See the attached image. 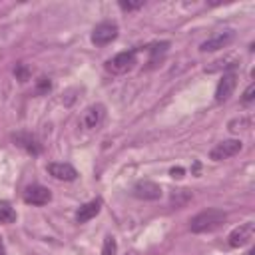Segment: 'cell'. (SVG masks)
I'll return each instance as SVG.
<instances>
[{
    "label": "cell",
    "mask_w": 255,
    "mask_h": 255,
    "mask_svg": "<svg viewBox=\"0 0 255 255\" xmlns=\"http://www.w3.org/2000/svg\"><path fill=\"white\" fill-rule=\"evenodd\" d=\"M116 249H118V243L112 235H108L104 239V247H102V255H116Z\"/></svg>",
    "instance_id": "15"
},
{
    "label": "cell",
    "mask_w": 255,
    "mask_h": 255,
    "mask_svg": "<svg viewBox=\"0 0 255 255\" xmlns=\"http://www.w3.org/2000/svg\"><path fill=\"white\" fill-rule=\"evenodd\" d=\"M14 74H16V78H18L20 82H26L28 76H30V72H28V68H26L24 64H18V66L14 68Z\"/></svg>",
    "instance_id": "16"
},
{
    "label": "cell",
    "mask_w": 255,
    "mask_h": 255,
    "mask_svg": "<svg viewBox=\"0 0 255 255\" xmlns=\"http://www.w3.org/2000/svg\"><path fill=\"white\" fill-rule=\"evenodd\" d=\"M48 173L60 181H74L78 177V171L70 163H48Z\"/></svg>",
    "instance_id": "11"
},
{
    "label": "cell",
    "mask_w": 255,
    "mask_h": 255,
    "mask_svg": "<svg viewBox=\"0 0 255 255\" xmlns=\"http://www.w3.org/2000/svg\"><path fill=\"white\" fill-rule=\"evenodd\" d=\"M227 219V213L221 211V209H205L201 213H197L195 217H191L189 221V229L193 233H205V231H213L217 229L223 221Z\"/></svg>",
    "instance_id": "1"
},
{
    "label": "cell",
    "mask_w": 255,
    "mask_h": 255,
    "mask_svg": "<svg viewBox=\"0 0 255 255\" xmlns=\"http://www.w3.org/2000/svg\"><path fill=\"white\" fill-rule=\"evenodd\" d=\"M235 86H237V74L235 72L223 74L221 80H219V84H217V90H215V100L217 102L229 100L231 94H233V90H235Z\"/></svg>",
    "instance_id": "7"
},
{
    "label": "cell",
    "mask_w": 255,
    "mask_h": 255,
    "mask_svg": "<svg viewBox=\"0 0 255 255\" xmlns=\"http://www.w3.org/2000/svg\"><path fill=\"white\" fill-rule=\"evenodd\" d=\"M118 36V24L116 22H100L92 32V42L98 46H106Z\"/></svg>",
    "instance_id": "4"
},
{
    "label": "cell",
    "mask_w": 255,
    "mask_h": 255,
    "mask_svg": "<svg viewBox=\"0 0 255 255\" xmlns=\"http://www.w3.org/2000/svg\"><path fill=\"white\" fill-rule=\"evenodd\" d=\"M100 207H102V201H100V199H94V201L84 203V205L78 209V213H76L78 223H86V221H90L92 217H96V215L100 213Z\"/></svg>",
    "instance_id": "12"
},
{
    "label": "cell",
    "mask_w": 255,
    "mask_h": 255,
    "mask_svg": "<svg viewBox=\"0 0 255 255\" xmlns=\"http://www.w3.org/2000/svg\"><path fill=\"white\" fill-rule=\"evenodd\" d=\"M50 199H52V193H50V189L44 187V185L34 183V185H28V187L24 189V201H26V203H32V205H46Z\"/></svg>",
    "instance_id": "6"
},
{
    "label": "cell",
    "mask_w": 255,
    "mask_h": 255,
    "mask_svg": "<svg viewBox=\"0 0 255 255\" xmlns=\"http://www.w3.org/2000/svg\"><path fill=\"white\" fill-rule=\"evenodd\" d=\"M14 141L20 147H24L26 151H30V153H38L40 151V145H38L36 137H32L30 133H18V135H14Z\"/></svg>",
    "instance_id": "13"
},
{
    "label": "cell",
    "mask_w": 255,
    "mask_h": 255,
    "mask_svg": "<svg viewBox=\"0 0 255 255\" xmlns=\"http://www.w3.org/2000/svg\"><path fill=\"white\" fill-rule=\"evenodd\" d=\"M241 147H243V143H241L239 139H223V141H219V143L209 151V157H211L213 161H221V159H227V157L237 155V153L241 151Z\"/></svg>",
    "instance_id": "3"
},
{
    "label": "cell",
    "mask_w": 255,
    "mask_h": 255,
    "mask_svg": "<svg viewBox=\"0 0 255 255\" xmlns=\"http://www.w3.org/2000/svg\"><path fill=\"white\" fill-rule=\"evenodd\" d=\"M181 173H183L181 167H173V169H171V175H173V177H181Z\"/></svg>",
    "instance_id": "20"
},
{
    "label": "cell",
    "mask_w": 255,
    "mask_h": 255,
    "mask_svg": "<svg viewBox=\"0 0 255 255\" xmlns=\"http://www.w3.org/2000/svg\"><path fill=\"white\" fill-rule=\"evenodd\" d=\"M233 32L231 30H225V32H217L215 36H211V38H207L201 46H199V50L201 52H215V50H221V48H225L231 40H233Z\"/></svg>",
    "instance_id": "10"
},
{
    "label": "cell",
    "mask_w": 255,
    "mask_h": 255,
    "mask_svg": "<svg viewBox=\"0 0 255 255\" xmlns=\"http://www.w3.org/2000/svg\"><path fill=\"white\" fill-rule=\"evenodd\" d=\"M253 233H255V223H253V221H247V223L235 227V229L229 233L227 241H229L231 247H243V245H247V243L253 239Z\"/></svg>",
    "instance_id": "5"
},
{
    "label": "cell",
    "mask_w": 255,
    "mask_h": 255,
    "mask_svg": "<svg viewBox=\"0 0 255 255\" xmlns=\"http://www.w3.org/2000/svg\"><path fill=\"white\" fill-rule=\"evenodd\" d=\"M16 221V211H14V207L10 205V203H6V201H2L0 203V223H14Z\"/></svg>",
    "instance_id": "14"
},
{
    "label": "cell",
    "mask_w": 255,
    "mask_h": 255,
    "mask_svg": "<svg viewBox=\"0 0 255 255\" xmlns=\"http://www.w3.org/2000/svg\"><path fill=\"white\" fill-rule=\"evenodd\" d=\"M0 255H6V251H4V243H2V239H0Z\"/></svg>",
    "instance_id": "21"
},
{
    "label": "cell",
    "mask_w": 255,
    "mask_h": 255,
    "mask_svg": "<svg viewBox=\"0 0 255 255\" xmlns=\"http://www.w3.org/2000/svg\"><path fill=\"white\" fill-rule=\"evenodd\" d=\"M135 64V50H129V52H120L116 54L112 60L106 62V68L108 72L112 74H124L128 70H131Z\"/></svg>",
    "instance_id": "2"
},
{
    "label": "cell",
    "mask_w": 255,
    "mask_h": 255,
    "mask_svg": "<svg viewBox=\"0 0 255 255\" xmlns=\"http://www.w3.org/2000/svg\"><path fill=\"white\" fill-rule=\"evenodd\" d=\"M253 94H255V84H249V86H247V90L243 92V102H245V104H249V102L255 98Z\"/></svg>",
    "instance_id": "19"
},
{
    "label": "cell",
    "mask_w": 255,
    "mask_h": 255,
    "mask_svg": "<svg viewBox=\"0 0 255 255\" xmlns=\"http://www.w3.org/2000/svg\"><path fill=\"white\" fill-rule=\"evenodd\" d=\"M247 255H255V251H253V249H251V251H249V253H247Z\"/></svg>",
    "instance_id": "22"
},
{
    "label": "cell",
    "mask_w": 255,
    "mask_h": 255,
    "mask_svg": "<svg viewBox=\"0 0 255 255\" xmlns=\"http://www.w3.org/2000/svg\"><path fill=\"white\" fill-rule=\"evenodd\" d=\"M50 88H52L50 80H48V78H40V80H38V88H36V92H38V94H46V92H50Z\"/></svg>",
    "instance_id": "17"
},
{
    "label": "cell",
    "mask_w": 255,
    "mask_h": 255,
    "mask_svg": "<svg viewBox=\"0 0 255 255\" xmlns=\"http://www.w3.org/2000/svg\"><path fill=\"white\" fill-rule=\"evenodd\" d=\"M133 195L137 199H159L161 197V187L155 181L143 179V181H137L133 185Z\"/></svg>",
    "instance_id": "9"
},
{
    "label": "cell",
    "mask_w": 255,
    "mask_h": 255,
    "mask_svg": "<svg viewBox=\"0 0 255 255\" xmlns=\"http://www.w3.org/2000/svg\"><path fill=\"white\" fill-rule=\"evenodd\" d=\"M102 120H104V106L94 104V106H88V108L84 110V114H82V118H80V124H82L86 129H94V128H98V126L102 124Z\"/></svg>",
    "instance_id": "8"
},
{
    "label": "cell",
    "mask_w": 255,
    "mask_h": 255,
    "mask_svg": "<svg viewBox=\"0 0 255 255\" xmlns=\"http://www.w3.org/2000/svg\"><path fill=\"white\" fill-rule=\"evenodd\" d=\"M141 6H143V2H126V0L120 2V8H122V10H128V12L137 10V8H141Z\"/></svg>",
    "instance_id": "18"
}]
</instances>
